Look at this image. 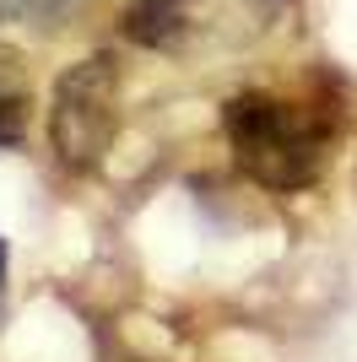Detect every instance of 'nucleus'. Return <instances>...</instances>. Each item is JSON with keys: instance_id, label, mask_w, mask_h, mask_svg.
Returning a JSON list of instances; mask_svg holds the SVG:
<instances>
[{"instance_id": "f03ea898", "label": "nucleus", "mask_w": 357, "mask_h": 362, "mask_svg": "<svg viewBox=\"0 0 357 362\" xmlns=\"http://www.w3.org/2000/svg\"><path fill=\"white\" fill-rule=\"evenodd\" d=\"M119 130V60L87 54L60 71L49 98V141L65 168H98Z\"/></svg>"}, {"instance_id": "20e7f679", "label": "nucleus", "mask_w": 357, "mask_h": 362, "mask_svg": "<svg viewBox=\"0 0 357 362\" xmlns=\"http://www.w3.org/2000/svg\"><path fill=\"white\" fill-rule=\"evenodd\" d=\"M92 0H0V16L28 22V28H65L76 11H87Z\"/></svg>"}, {"instance_id": "39448f33", "label": "nucleus", "mask_w": 357, "mask_h": 362, "mask_svg": "<svg viewBox=\"0 0 357 362\" xmlns=\"http://www.w3.org/2000/svg\"><path fill=\"white\" fill-rule=\"evenodd\" d=\"M0 281H6V238H0Z\"/></svg>"}, {"instance_id": "7ed1b4c3", "label": "nucleus", "mask_w": 357, "mask_h": 362, "mask_svg": "<svg viewBox=\"0 0 357 362\" xmlns=\"http://www.w3.org/2000/svg\"><path fill=\"white\" fill-rule=\"evenodd\" d=\"M200 0H130L125 16H119V33L141 49H157V54H178L190 44V33L200 28L195 16Z\"/></svg>"}, {"instance_id": "f257e3e1", "label": "nucleus", "mask_w": 357, "mask_h": 362, "mask_svg": "<svg viewBox=\"0 0 357 362\" xmlns=\"http://www.w3.org/2000/svg\"><path fill=\"white\" fill-rule=\"evenodd\" d=\"M341 124L330 103L282 98V92H244L227 103V141L238 168L276 195H298L325 173Z\"/></svg>"}]
</instances>
